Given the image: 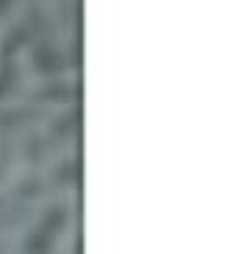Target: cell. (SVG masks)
I'll list each match as a JSON object with an SVG mask.
<instances>
[{"label": "cell", "mask_w": 237, "mask_h": 254, "mask_svg": "<svg viewBox=\"0 0 237 254\" xmlns=\"http://www.w3.org/2000/svg\"><path fill=\"white\" fill-rule=\"evenodd\" d=\"M84 229L81 198L53 195L28 209L8 238V254H61L73 232Z\"/></svg>", "instance_id": "obj_1"}]
</instances>
